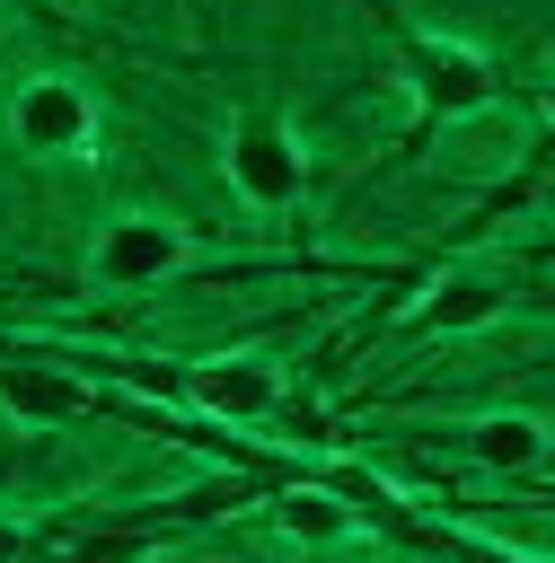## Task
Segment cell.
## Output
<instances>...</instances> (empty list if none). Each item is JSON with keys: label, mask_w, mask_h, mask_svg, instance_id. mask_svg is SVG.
<instances>
[{"label": "cell", "mask_w": 555, "mask_h": 563, "mask_svg": "<svg viewBox=\"0 0 555 563\" xmlns=\"http://www.w3.org/2000/svg\"><path fill=\"white\" fill-rule=\"evenodd\" d=\"M520 290L502 282V273H440V282H423V299H414V317L396 325V352H414V343H440V334H476V325H493L502 308H511Z\"/></svg>", "instance_id": "obj_7"}, {"label": "cell", "mask_w": 555, "mask_h": 563, "mask_svg": "<svg viewBox=\"0 0 555 563\" xmlns=\"http://www.w3.org/2000/svg\"><path fill=\"white\" fill-rule=\"evenodd\" d=\"M537 114H546V132H555V70L537 79Z\"/></svg>", "instance_id": "obj_11"}, {"label": "cell", "mask_w": 555, "mask_h": 563, "mask_svg": "<svg viewBox=\"0 0 555 563\" xmlns=\"http://www.w3.org/2000/svg\"><path fill=\"white\" fill-rule=\"evenodd\" d=\"M370 9V26H379V44H388V62H396V79H405V97H414V123H405V141H396V158H414L440 123H458V114H485V106H502L511 97V70L485 53V44H467V35H440V26H423L414 9H396V0H361Z\"/></svg>", "instance_id": "obj_1"}, {"label": "cell", "mask_w": 555, "mask_h": 563, "mask_svg": "<svg viewBox=\"0 0 555 563\" xmlns=\"http://www.w3.org/2000/svg\"><path fill=\"white\" fill-rule=\"evenodd\" d=\"M0 563H35V528L26 519H0Z\"/></svg>", "instance_id": "obj_10"}, {"label": "cell", "mask_w": 555, "mask_h": 563, "mask_svg": "<svg viewBox=\"0 0 555 563\" xmlns=\"http://www.w3.org/2000/svg\"><path fill=\"white\" fill-rule=\"evenodd\" d=\"M132 378H150L159 396H176V405H194L203 422H229V431H264L291 405V378H282L273 352H203V361H167V369L132 361Z\"/></svg>", "instance_id": "obj_2"}, {"label": "cell", "mask_w": 555, "mask_h": 563, "mask_svg": "<svg viewBox=\"0 0 555 563\" xmlns=\"http://www.w3.org/2000/svg\"><path fill=\"white\" fill-rule=\"evenodd\" d=\"M97 132H106L97 88H79L70 70H35L9 88V141L26 158H97Z\"/></svg>", "instance_id": "obj_6"}, {"label": "cell", "mask_w": 555, "mask_h": 563, "mask_svg": "<svg viewBox=\"0 0 555 563\" xmlns=\"http://www.w3.org/2000/svg\"><path fill=\"white\" fill-rule=\"evenodd\" d=\"M0 413L18 431H62V422H97V413L141 422V405H115L70 352H0Z\"/></svg>", "instance_id": "obj_5"}, {"label": "cell", "mask_w": 555, "mask_h": 563, "mask_svg": "<svg viewBox=\"0 0 555 563\" xmlns=\"http://www.w3.org/2000/svg\"><path fill=\"white\" fill-rule=\"evenodd\" d=\"M194 273V229L167 220V211H115L97 238H88V264L79 282L106 290V299H132V290H167Z\"/></svg>", "instance_id": "obj_4"}, {"label": "cell", "mask_w": 555, "mask_h": 563, "mask_svg": "<svg viewBox=\"0 0 555 563\" xmlns=\"http://www.w3.org/2000/svg\"><path fill=\"white\" fill-rule=\"evenodd\" d=\"M220 176H229V194L247 202V211H300L308 202V141L291 132V114L273 106V97H247L238 114H229V132H220Z\"/></svg>", "instance_id": "obj_3"}, {"label": "cell", "mask_w": 555, "mask_h": 563, "mask_svg": "<svg viewBox=\"0 0 555 563\" xmlns=\"http://www.w3.org/2000/svg\"><path fill=\"white\" fill-rule=\"evenodd\" d=\"M449 449L476 466V475H502V484H529L546 457H555V431L537 413H467L449 431Z\"/></svg>", "instance_id": "obj_9"}, {"label": "cell", "mask_w": 555, "mask_h": 563, "mask_svg": "<svg viewBox=\"0 0 555 563\" xmlns=\"http://www.w3.org/2000/svg\"><path fill=\"white\" fill-rule=\"evenodd\" d=\"M264 519H273L291 545H308V554H326V545H352V537L370 528V519H361V510H352V501H344V493H335L317 466H291V475H273V484H264Z\"/></svg>", "instance_id": "obj_8"}]
</instances>
